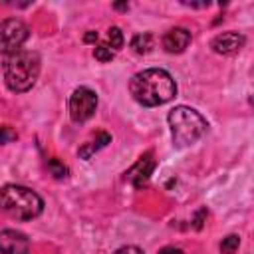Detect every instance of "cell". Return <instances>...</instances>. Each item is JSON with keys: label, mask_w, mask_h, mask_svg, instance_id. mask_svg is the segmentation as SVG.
Segmentation results:
<instances>
[{"label": "cell", "mask_w": 254, "mask_h": 254, "mask_svg": "<svg viewBox=\"0 0 254 254\" xmlns=\"http://www.w3.org/2000/svg\"><path fill=\"white\" fill-rule=\"evenodd\" d=\"M133 99L145 107H157L171 101L177 93V83L169 71L161 67H149L137 71L129 81Z\"/></svg>", "instance_id": "1"}, {"label": "cell", "mask_w": 254, "mask_h": 254, "mask_svg": "<svg viewBox=\"0 0 254 254\" xmlns=\"http://www.w3.org/2000/svg\"><path fill=\"white\" fill-rule=\"evenodd\" d=\"M40 75V56L32 50H18L4 62V81L10 91H28Z\"/></svg>", "instance_id": "2"}, {"label": "cell", "mask_w": 254, "mask_h": 254, "mask_svg": "<svg viewBox=\"0 0 254 254\" xmlns=\"http://www.w3.org/2000/svg\"><path fill=\"white\" fill-rule=\"evenodd\" d=\"M44 208L38 192L22 185H6L0 189V210L16 220H32Z\"/></svg>", "instance_id": "3"}, {"label": "cell", "mask_w": 254, "mask_h": 254, "mask_svg": "<svg viewBox=\"0 0 254 254\" xmlns=\"http://www.w3.org/2000/svg\"><path fill=\"white\" fill-rule=\"evenodd\" d=\"M169 127L173 135V143L177 147H189L196 143L204 131H206V119L192 107L187 105H177L175 109L169 111Z\"/></svg>", "instance_id": "4"}, {"label": "cell", "mask_w": 254, "mask_h": 254, "mask_svg": "<svg viewBox=\"0 0 254 254\" xmlns=\"http://www.w3.org/2000/svg\"><path fill=\"white\" fill-rule=\"evenodd\" d=\"M28 26L18 18H6L0 20V54L12 56L16 54L22 44L28 40Z\"/></svg>", "instance_id": "5"}, {"label": "cell", "mask_w": 254, "mask_h": 254, "mask_svg": "<svg viewBox=\"0 0 254 254\" xmlns=\"http://www.w3.org/2000/svg\"><path fill=\"white\" fill-rule=\"evenodd\" d=\"M97 107V95L89 87H77L69 95V117L75 123L87 121Z\"/></svg>", "instance_id": "6"}, {"label": "cell", "mask_w": 254, "mask_h": 254, "mask_svg": "<svg viewBox=\"0 0 254 254\" xmlns=\"http://www.w3.org/2000/svg\"><path fill=\"white\" fill-rule=\"evenodd\" d=\"M155 167H157L155 155H153L151 151H147V153L141 155V159L125 173V179H127L135 189H143V187H147V183H149V179H151Z\"/></svg>", "instance_id": "7"}, {"label": "cell", "mask_w": 254, "mask_h": 254, "mask_svg": "<svg viewBox=\"0 0 254 254\" xmlns=\"http://www.w3.org/2000/svg\"><path fill=\"white\" fill-rule=\"evenodd\" d=\"M30 252V240L26 234L4 228L0 230V254H28Z\"/></svg>", "instance_id": "8"}, {"label": "cell", "mask_w": 254, "mask_h": 254, "mask_svg": "<svg viewBox=\"0 0 254 254\" xmlns=\"http://www.w3.org/2000/svg\"><path fill=\"white\" fill-rule=\"evenodd\" d=\"M244 42H246V38L240 32H222L212 38L210 48L220 56H232L244 46Z\"/></svg>", "instance_id": "9"}, {"label": "cell", "mask_w": 254, "mask_h": 254, "mask_svg": "<svg viewBox=\"0 0 254 254\" xmlns=\"http://www.w3.org/2000/svg\"><path fill=\"white\" fill-rule=\"evenodd\" d=\"M190 44V32L187 28H171L165 36H163V48L169 54H181L187 50V46Z\"/></svg>", "instance_id": "10"}, {"label": "cell", "mask_w": 254, "mask_h": 254, "mask_svg": "<svg viewBox=\"0 0 254 254\" xmlns=\"http://www.w3.org/2000/svg\"><path fill=\"white\" fill-rule=\"evenodd\" d=\"M107 143H111V135L101 131V133H99V135H97V137H95L91 143H87L85 147H81V149H79V157H83V159H89L93 153H97L99 149H103Z\"/></svg>", "instance_id": "11"}, {"label": "cell", "mask_w": 254, "mask_h": 254, "mask_svg": "<svg viewBox=\"0 0 254 254\" xmlns=\"http://www.w3.org/2000/svg\"><path fill=\"white\" fill-rule=\"evenodd\" d=\"M131 48H133L137 54H147V52L153 48V36H151L149 32L137 34V36L131 40Z\"/></svg>", "instance_id": "12"}, {"label": "cell", "mask_w": 254, "mask_h": 254, "mask_svg": "<svg viewBox=\"0 0 254 254\" xmlns=\"http://www.w3.org/2000/svg\"><path fill=\"white\" fill-rule=\"evenodd\" d=\"M238 246H240V238H238L236 234H228V236L222 238V242H220V252H222V254H234V252L238 250Z\"/></svg>", "instance_id": "13"}, {"label": "cell", "mask_w": 254, "mask_h": 254, "mask_svg": "<svg viewBox=\"0 0 254 254\" xmlns=\"http://www.w3.org/2000/svg\"><path fill=\"white\" fill-rule=\"evenodd\" d=\"M107 40H109V48H111V50H121V48H123V32H121L117 26L109 28Z\"/></svg>", "instance_id": "14"}, {"label": "cell", "mask_w": 254, "mask_h": 254, "mask_svg": "<svg viewBox=\"0 0 254 254\" xmlns=\"http://www.w3.org/2000/svg\"><path fill=\"white\" fill-rule=\"evenodd\" d=\"M48 169H50V173H52L56 179H64V177L67 175V167H65L64 163H60L58 159H50V161H48Z\"/></svg>", "instance_id": "15"}, {"label": "cell", "mask_w": 254, "mask_h": 254, "mask_svg": "<svg viewBox=\"0 0 254 254\" xmlns=\"http://www.w3.org/2000/svg\"><path fill=\"white\" fill-rule=\"evenodd\" d=\"M93 56H95V60H99V62H111L113 50H111L109 46H105V44H99V46H95Z\"/></svg>", "instance_id": "16"}, {"label": "cell", "mask_w": 254, "mask_h": 254, "mask_svg": "<svg viewBox=\"0 0 254 254\" xmlns=\"http://www.w3.org/2000/svg\"><path fill=\"white\" fill-rule=\"evenodd\" d=\"M18 135H16V131L12 129V127H8V125H4V127H0V145H4V143H8V141H12V139H16Z\"/></svg>", "instance_id": "17"}, {"label": "cell", "mask_w": 254, "mask_h": 254, "mask_svg": "<svg viewBox=\"0 0 254 254\" xmlns=\"http://www.w3.org/2000/svg\"><path fill=\"white\" fill-rule=\"evenodd\" d=\"M113 254H143V250L137 248V246H123V248L115 250Z\"/></svg>", "instance_id": "18"}, {"label": "cell", "mask_w": 254, "mask_h": 254, "mask_svg": "<svg viewBox=\"0 0 254 254\" xmlns=\"http://www.w3.org/2000/svg\"><path fill=\"white\" fill-rule=\"evenodd\" d=\"M204 216H206V208H200V210L194 214V220H192V222H194V228H196V230L202 228V218H204Z\"/></svg>", "instance_id": "19"}, {"label": "cell", "mask_w": 254, "mask_h": 254, "mask_svg": "<svg viewBox=\"0 0 254 254\" xmlns=\"http://www.w3.org/2000/svg\"><path fill=\"white\" fill-rule=\"evenodd\" d=\"M157 254H185L181 248H177V246H165V248H161Z\"/></svg>", "instance_id": "20"}, {"label": "cell", "mask_w": 254, "mask_h": 254, "mask_svg": "<svg viewBox=\"0 0 254 254\" xmlns=\"http://www.w3.org/2000/svg\"><path fill=\"white\" fill-rule=\"evenodd\" d=\"M97 40V32H87L85 36H83V42H87V44H91V42H95Z\"/></svg>", "instance_id": "21"}, {"label": "cell", "mask_w": 254, "mask_h": 254, "mask_svg": "<svg viewBox=\"0 0 254 254\" xmlns=\"http://www.w3.org/2000/svg\"><path fill=\"white\" fill-rule=\"evenodd\" d=\"M113 8H115V10H127V8H129V4H127V2H115V4H113Z\"/></svg>", "instance_id": "22"}]
</instances>
